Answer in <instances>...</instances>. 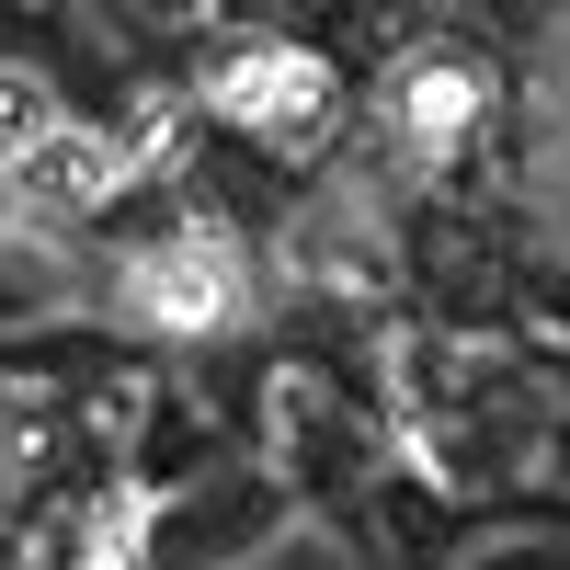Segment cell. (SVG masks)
<instances>
[{"label": "cell", "mask_w": 570, "mask_h": 570, "mask_svg": "<svg viewBox=\"0 0 570 570\" xmlns=\"http://www.w3.org/2000/svg\"><path fill=\"white\" fill-rule=\"evenodd\" d=\"M137 308H149L160 331H217L228 308H240V285H228L217 240H171V252H137Z\"/></svg>", "instance_id": "6da1fadb"}, {"label": "cell", "mask_w": 570, "mask_h": 570, "mask_svg": "<svg viewBox=\"0 0 570 570\" xmlns=\"http://www.w3.org/2000/svg\"><path fill=\"white\" fill-rule=\"evenodd\" d=\"M217 104L252 115V126H274V137H297L320 115V58H297V46H240V58L217 69Z\"/></svg>", "instance_id": "7a4b0ae2"}, {"label": "cell", "mask_w": 570, "mask_h": 570, "mask_svg": "<svg viewBox=\"0 0 570 570\" xmlns=\"http://www.w3.org/2000/svg\"><path fill=\"white\" fill-rule=\"evenodd\" d=\"M12 183L35 206H104L115 195V149H91V137H23Z\"/></svg>", "instance_id": "3957f363"}, {"label": "cell", "mask_w": 570, "mask_h": 570, "mask_svg": "<svg viewBox=\"0 0 570 570\" xmlns=\"http://www.w3.org/2000/svg\"><path fill=\"white\" fill-rule=\"evenodd\" d=\"M480 115V69H456V58H422V69H400V126L422 137V149H445V137Z\"/></svg>", "instance_id": "277c9868"}]
</instances>
